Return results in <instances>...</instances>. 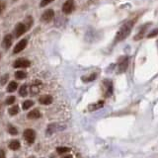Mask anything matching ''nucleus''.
Returning a JSON list of instances; mask_svg holds the SVG:
<instances>
[{"label":"nucleus","mask_w":158,"mask_h":158,"mask_svg":"<svg viewBox=\"0 0 158 158\" xmlns=\"http://www.w3.org/2000/svg\"><path fill=\"white\" fill-rule=\"evenodd\" d=\"M135 23V20H131V21H127V23H125L123 25V26L120 28V30L118 31L116 37H115V42L116 43H118V42H122L125 39H127L128 36H130V34L131 32V30L133 28V25Z\"/></svg>","instance_id":"1"},{"label":"nucleus","mask_w":158,"mask_h":158,"mask_svg":"<svg viewBox=\"0 0 158 158\" xmlns=\"http://www.w3.org/2000/svg\"><path fill=\"white\" fill-rule=\"evenodd\" d=\"M75 9V2L74 0H66L62 5V12L64 14H71Z\"/></svg>","instance_id":"2"},{"label":"nucleus","mask_w":158,"mask_h":158,"mask_svg":"<svg viewBox=\"0 0 158 158\" xmlns=\"http://www.w3.org/2000/svg\"><path fill=\"white\" fill-rule=\"evenodd\" d=\"M30 65H31V62L26 58H19L17 60H15V62L13 63L14 68H26L29 67Z\"/></svg>","instance_id":"3"},{"label":"nucleus","mask_w":158,"mask_h":158,"mask_svg":"<svg viewBox=\"0 0 158 158\" xmlns=\"http://www.w3.org/2000/svg\"><path fill=\"white\" fill-rule=\"evenodd\" d=\"M28 31L27 30V27H26V25H25L24 23H18L16 25V27H15L14 29V34H15V37L16 38H19V37H21L22 35Z\"/></svg>","instance_id":"4"},{"label":"nucleus","mask_w":158,"mask_h":158,"mask_svg":"<svg viewBox=\"0 0 158 158\" xmlns=\"http://www.w3.org/2000/svg\"><path fill=\"white\" fill-rule=\"evenodd\" d=\"M24 137L29 143H34L35 138H36V132H35V131L31 130V128L25 130L24 131Z\"/></svg>","instance_id":"5"},{"label":"nucleus","mask_w":158,"mask_h":158,"mask_svg":"<svg viewBox=\"0 0 158 158\" xmlns=\"http://www.w3.org/2000/svg\"><path fill=\"white\" fill-rule=\"evenodd\" d=\"M127 66H128V57L127 56L122 57L120 59V61H118V72H120V73L125 72L127 69Z\"/></svg>","instance_id":"6"},{"label":"nucleus","mask_w":158,"mask_h":158,"mask_svg":"<svg viewBox=\"0 0 158 158\" xmlns=\"http://www.w3.org/2000/svg\"><path fill=\"white\" fill-rule=\"evenodd\" d=\"M27 44H28V41L26 39H23V40H21L20 42H18V44L15 46V48H14V51H13V52L14 53H18V52H21L23 49H25V48L27 47Z\"/></svg>","instance_id":"7"},{"label":"nucleus","mask_w":158,"mask_h":158,"mask_svg":"<svg viewBox=\"0 0 158 158\" xmlns=\"http://www.w3.org/2000/svg\"><path fill=\"white\" fill-rule=\"evenodd\" d=\"M53 17H54V11L52 9H48L46 12H44V14L42 15V20L44 22L48 23L53 19Z\"/></svg>","instance_id":"8"},{"label":"nucleus","mask_w":158,"mask_h":158,"mask_svg":"<svg viewBox=\"0 0 158 158\" xmlns=\"http://www.w3.org/2000/svg\"><path fill=\"white\" fill-rule=\"evenodd\" d=\"M148 25H149V24L143 25V26L139 29V31L137 32V34L135 35V41H138V40H141L143 37L145 36V33H146V30L148 28Z\"/></svg>","instance_id":"9"},{"label":"nucleus","mask_w":158,"mask_h":158,"mask_svg":"<svg viewBox=\"0 0 158 158\" xmlns=\"http://www.w3.org/2000/svg\"><path fill=\"white\" fill-rule=\"evenodd\" d=\"M52 97L51 95H43L40 97L39 102L42 104V105H49V104L52 103Z\"/></svg>","instance_id":"10"},{"label":"nucleus","mask_w":158,"mask_h":158,"mask_svg":"<svg viewBox=\"0 0 158 158\" xmlns=\"http://www.w3.org/2000/svg\"><path fill=\"white\" fill-rule=\"evenodd\" d=\"M11 44H12V36L11 35H6V36L4 37L3 39V42H2V46L4 48H9L10 47H11Z\"/></svg>","instance_id":"11"},{"label":"nucleus","mask_w":158,"mask_h":158,"mask_svg":"<svg viewBox=\"0 0 158 158\" xmlns=\"http://www.w3.org/2000/svg\"><path fill=\"white\" fill-rule=\"evenodd\" d=\"M41 85H42V82L40 81V80H36L32 84V86H31V93L33 94V95H34V94H38L39 93Z\"/></svg>","instance_id":"12"},{"label":"nucleus","mask_w":158,"mask_h":158,"mask_svg":"<svg viewBox=\"0 0 158 158\" xmlns=\"http://www.w3.org/2000/svg\"><path fill=\"white\" fill-rule=\"evenodd\" d=\"M41 116H42L41 112H40L39 110H37V109L36 110L31 111L28 114V118H30V120H37V118H41Z\"/></svg>","instance_id":"13"},{"label":"nucleus","mask_w":158,"mask_h":158,"mask_svg":"<svg viewBox=\"0 0 158 158\" xmlns=\"http://www.w3.org/2000/svg\"><path fill=\"white\" fill-rule=\"evenodd\" d=\"M106 85V96H111L113 94V83L110 80H105Z\"/></svg>","instance_id":"14"},{"label":"nucleus","mask_w":158,"mask_h":158,"mask_svg":"<svg viewBox=\"0 0 158 158\" xmlns=\"http://www.w3.org/2000/svg\"><path fill=\"white\" fill-rule=\"evenodd\" d=\"M8 146H9L10 149H12V150H18L20 148V146H21V144H20V142L18 140H12L8 144Z\"/></svg>","instance_id":"15"},{"label":"nucleus","mask_w":158,"mask_h":158,"mask_svg":"<svg viewBox=\"0 0 158 158\" xmlns=\"http://www.w3.org/2000/svg\"><path fill=\"white\" fill-rule=\"evenodd\" d=\"M103 106H104V102L103 101H99L96 104H93V105L89 106V110H90V111H95V110H98V109H101Z\"/></svg>","instance_id":"16"},{"label":"nucleus","mask_w":158,"mask_h":158,"mask_svg":"<svg viewBox=\"0 0 158 158\" xmlns=\"http://www.w3.org/2000/svg\"><path fill=\"white\" fill-rule=\"evenodd\" d=\"M18 88V84L17 82H15V81H11L9 83V85L7 87V92H14V91H16V89Z\"/></svg>","instance_id":"17"},{"label":"nucleus","mask_w":158,"mask_h":158,"mask_svg":"<svg viewBox=\"0 0 158 158\" xmlns=\"http://www.w3.org/2000/svg\"><path fill=\"white\" fill-rule=\"evenodd\" d=\"M25 25H26V27H27V30H29L30 28L32 27V25L34 23V20H33V17L32 16H27L26 19H25V21L23 22Z\"/></svg>","instance_id":"18"},{"label":"nucleus","mask_w":158,"mask_h":158,"mask_svg":"<svg viewBox=\"0 0 158 158\" xmlns=\"http://www.w3.org/2000/svg\"><path fill=\"white\" fill-rule=\"evenodd\" d=\"M97 77V74L96 73H93V74H90L89 76H84L82 77V80L84 82H91V81H94Z\"/></svg>","instance_id":"19"},{"label":"nucleus","mask_w":158,"mask_h":158,"mask_svg":"<svg viewBox=\"0 0 158 158\" xmlns=\"http://www.w3.org/2000/svg\"><path fill=\"white\" fill-rule=\"evenodd\" d=\"M15 77L19 80H22V79L26 78L27 77V73L25 71H22V70H18L17 72H15Z\"/></svg>","instance_id":"20"},{"label":"nucleus","mask_w":158,"mask_h":158,"mask_svg":"<svg viewBox=\"0 0 158 158\" xmlns=\"http://www.w3.org/2000/svg\"><path fill=\"white\" fill-rule=\"evenodd\" d=\"M56 151H57V153H59V154H64V153L70 151V148L64 147V146H59L56 148Z\"/></svg>","instance_id":"21"},{"label":"nucleus","mask_w":158,"mask_h":158,"mask_svg":"<svg viewBox=\"0 0 158 158\" xmlns=\"http://www.w3.org/2000/svg\"><path fill=\"white\" fill-rule=\"evenodd\" d=\"M19 94L21 95L22 97H25L28 94V87L27 85H22L21 88H20V90H19Z\"/></svg>","instance_id":"22"},{"label":"nucleus","mask_w":158,"mask_h":158,"mask_svg":"<svg viewBox=\"0 0 158 158\" xmlns=\"http://www.w3.org/2000/svg\"><path fill=\"white\" fill-rule=\"evenodd\" d=\"M33 105H34V102L33 101H31V100H26V101L23 103L22 108H23V110H28V109L31 108Z\"/></svg>","instance_id":"23"},{"label":"nucleus","mask_w":158,"mask_h":158,"mask_svg":"<svg viewBox=\"0 0 158 158\" xmlns=\"http://www.w3.org/2000/svg\"><path fill=\"white\" fill-rule=\"evenodd\" d=\"M8 132L10 133V135H18L17 128L15 127L14 126H12V125H9V126H8Z\"/></svg>","instance_id":"24"},{"label":"nucleus","mask_w":158,"mask_h":158,"mask_svg":"<svg viewBox=\"0 0 158 158\" xmlns=\"http://www.w3.org/2000/svg\"><path fill=\"white\" fill-rule=\"evenodd\" d=\"M9 114L11 116H15V115H17V114L19 113V106H13L12 108H10L9 109Z\"/></svg>","instance_id":"25"},{"label":"nucleus","mask_w":158,"mask_h":158,"mask_svg":"<svg viewBox=\"0 0 158 158\" xmlns=\"http://www.w3.org/2000/svg\"><path fill=\"white\" fill-rule=\"evenodd\" d=\"M156 36H158V29H155V30H153V31H151L149 34L147 35V38L151 39V38H154Z\"/></svg>","instance_id":"26"},{"label":"nucleus","mask_w":158,"mask_h":158,"mask_svg":"<svg viewBox=\"0 0 158 158\" xmlns=\"http://www.w3.org/2000/svg\"><path fill=\"white\" fill-rule=\"evenodd\" d=\"M15 100H16V98H15L14 96H10L6 99L5 103H6V105H12V104L15 102Z\"/></svg>","instance_id":"27"},{"label":"nucleus","mask_w":158,"mask_h":158,"mask_svg":"<svg viewBox=\"0 0 158 158\" xmlns=\"http://www.w3.org/2000/svg\"><path fill=\"white\" fill-rule=\"evenodd\" d=\"M54 0H42L41 3H40V7H46L47 5H48L49 3L53 2Z\"/></svg>","instance_id":"28"},{"label":"nucleus","mask_w":158,"mask_h":158,"mask_svg":"<svg viewBox=\"0 0 158 158\" xmlns=\"http://www.w3.org/2000/svg\"><path fill=\"white\" fill-rule=\"evenodd\" d=\"M5 8H6V3L3 0H0V14H2L5 11Z\"/></svg>","instance_id":"29"},{"label":"nucleus","mask_w":158,"mask_h":158,"mask_svg":"<svg viewBox=\"0 0 158 158\" xmlns=\"http://www.w3.org/2000/svg\"><path fill=\"white\" fill-rule=\"evenodd\" d=\"M8 78H9V75H8V74H5V75H3L1 78H0V84H1V85H4V84L7 82Z\"/></svg>","instance_id":"30"},{"label":"nucleus","mask_w":158,"mask_h":158,"mask_svg":"<svg viewBox=\"0 0 158 158\" xmlns=\"http://www.w3.org/2000/svg\"><path fill=\"white\" fill-rule=\"evenodd\" d=\"M0 158H6V156H5V152L2 149H0Z\"/></svg>","instance_id":"31"},{"label":"nucleus","mask_w":158,"mask_h":158,"mask_svg":"<svg viewBox=\"0 0 158 158\" xmlns=\"http://www.w3.org/2000/svg\"><path fill=\"white\" fill-rule=\"evenodd\" d=\"M63 158H72V156L71 155H66V156H64Z\"/></svg>","instance_id":"32"},{"label":"nucleus","mask_w":158,"mask_h":158,"mask_svg":"<svg viewBox=\"0 0 158 158\" xmlns=\"http://www.w3.org/2000/svg\"><path fill=\"white\" fill-rule=\"evenodd\" d=\"M157 46H158V41H157Z\"/></svg>","instance_id":"33"},{"label":"nucleus","mask_w":158,"mask_h":158,"mask_svg":"<svg viewBox=\"0 0 158 158\" xmlns=\"http://www.w3.org/2000/svg\"><path fill=\"white\" fill-rule=\"evenodd\" d=\"M0 108H1V106H0Z\"/></svg>","instance_id":"34"}]
</instances>
